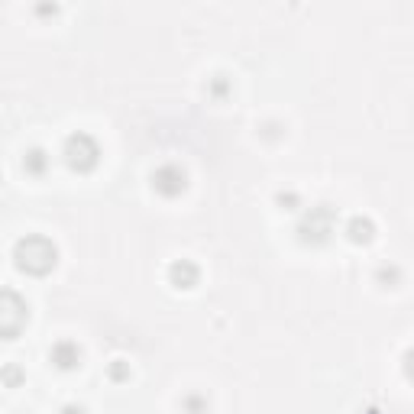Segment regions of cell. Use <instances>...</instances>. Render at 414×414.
<instances>
[{"mask_svg": "<svg viewBox=\"0 0 414 414\" xmlns=\"http://www.w3.org/2000/svg\"><path fill=\"white\" fill-rule=\"evenodd\" d=\"M16 266L26 268V272H49L55 266V246L46 237H26L16 243Z\"/></svg>", "mask_w": 414, "mask_h": 414, "instance_id": "1", "label": "cell"}, {"mask_svg": "<svg viewBox=\"0 0 414 414\" xmlns=\"http://www.w3.org/2000/svg\"><path fill=\"white\" fill-rule=\"evenodd\" d=\"M65 155H69V165H75V169H91L94 162H97V146H94V139H91V136L78 133V136L69 139V146H65Z\"/></svg>", "mask_w": 414, "mask_h": 414, "instance_id": "2", "label": "cell"}, {"mask_svg": "<svg viewBox=\"0 0 414 414\" xmlns=\"http://www.w3.org/2000/svg\"><path fill=\"white\" fill-rule=\"evenodd\" d=\"M4 337H13L20 324H26V304L13 292H4Z\"/></svg>", "mask_w": 414, "mask_h": 414, "instance_id": "3", "label": "cell"}, {"mask_svg": "<svg viewBox=\"0 0 414 414\" xmlns=\"http://www.w3.org/2000/svg\"><path fill=\"white\" fill-rule=\"evenodd\" d=\"M155 188L165 191V194H175L184 188V175L178 169H159L155 172Z\"/></svg>", "mask_w": 414, "mask_h": 414, "instance_id": "4", "label": "cell"}, {"mask_svg": "<svg viewBox=\"0 0 414 414\" xmlns=\"http://www.w3.org/2000/svg\"><path fill=\"white\" fill-rule=\"evenodd\" d=\"M52 360L59 362L61 369H71V366H75V362H78V350H75V346H71V343H59V346H55V350H52Z\"/></svg>", "mask_w": 414, "mask_h": 414, "instance_id": "5", "label": "cell"}, {"mask_svg": "<svg viewBox=\"0 0 414 414\" xmlns=\"http://www.w3.org/2000/svg\"><path fill=\"white\" fill-rule=\"evenodd\" d=\"M194 276H198V268L188 266V262H182V266L172 268V278H184V285H191V282H194Z\"/></svg>", "mask_w": 414, "mask_h": 414, "instance_id": "6", "label": "cell"}, {"mask_svg": "<svg viewBox=\"0 0 414 414\" xmlns=\"http://www.w3.org/2000/svg\"><path fill=\"white\" fill-rule=\"evenodd\" d=\"M350 230H353V239H369V230H372V227H369L366 220H353Z\"/></svg>", "mask_w": 414, "mask_h": 414, "instance_id": "7", "label": "cell"}, {"mask_svg": "<svg viewBox=\"0 0 414 414\" xmlns=\"http://www.w3.org/2000/svg\"><path fill=\"white\" fill-rule=\"evenodd\" d=\"M30 169L32 172L42 169V153H39V149H36V153H30Z\"/></svg>", "mask_w": 414, "mask_h": 414, "instance_id": "8", "label": "cell"}, {"mask_svg": "<svg viewBox=\"0 0 414 414\" xmlns=\"http://www.w3.org/2000/svg\"><path fill=\"white\" fill-rule=\"evenodd\" d=\"M408 372L414 376V353H408Z\"/></svg>", "mask_w": 414, "mask_h": 414, "instance_id": "9", "label": "cell"}]
</instances>
